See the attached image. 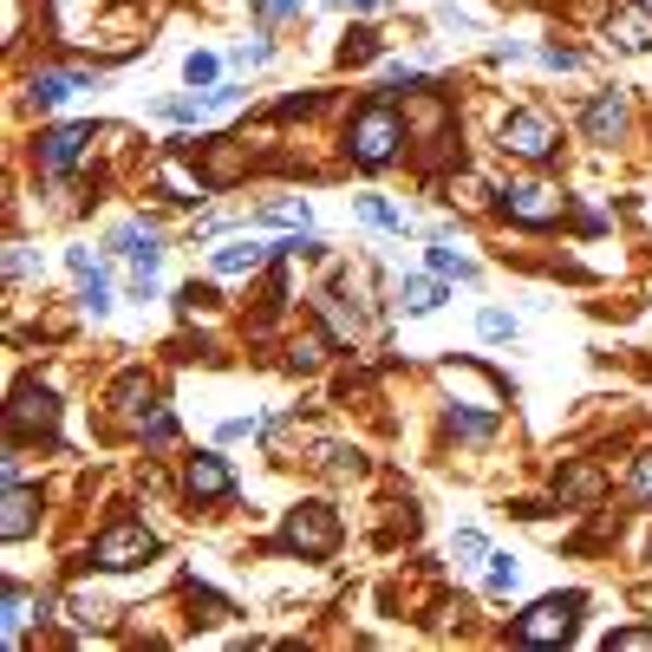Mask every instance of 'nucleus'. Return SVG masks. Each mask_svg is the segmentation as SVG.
<instances>
[{
	"mask_svg": "<svg viewBox=\"0 0 652 652\" xmlns=\"http://www.w3.org/2000/svg\"><path fill=\"white\" fill-rule=\"evenodd\" d=\"M451 431H457V438H490L496 425H490V411H457V418H451Z\"/></svg>",
	"mask_w": 652,
	"mask_h": 652,
	"instance_id": "23",
	"label": "nucleus"
},
{
	"mask_svg": "<svg viewBox=\"0 0 652 652\" xmlns=\"http://www.w3.org/2000/svg\"><path fill=\"white\" fill-rule=\"evenodd\" d=\"M261 255L268 248H216V274H248V268H261Z\"/></svg>",
	"mask_w": 652,
	"mask_h": 652,
	"instance_id": "18",
	"label": "nucleus"
},
{
	"mask_svg": "<svg viewBox=\"0 0 652 652\" xmlns=\"http://www.w3.org/2000/svg\"><path fill=\"white\" fill-rule=\"evenodd\" d=\"M516 588V562L509 555H490V594H509Z\"/></svg>",
	"mask_w": 652,
	"mask_h": 652,
	"instance_id": "26",
	"label": "nucleus"
},
{
	"mask_svg": "<svg viewBox=\"0 0 652 652\" xmlns=\"http://www.w3.org/2000/svg\"><path fill=\"white\" fill-rule=\"evenodd\" d=\"M281 542H287V549H300V555H333V542H340V522H333V509H320V503H300V509L281 522Z\"/></svg>",
	"mask_w": 652,
	"mask_h": 652,
	"instance_id": "4",
	"label": "nucleus"
},
{
	"mask_svg": "<svg viewBox=\"0 0 652 652\" xmlns=\"http://www.w3.org/2000/svg\"><path fill=\"white\" fill-rule=\"evenodd\" d=\"M261 7V20H281V13H294V0H255Z\"/></svg>",
	"mask_w": 652,
	"mask_h": 652,
	"instance_id": "38",
	"label": "nucleus"
},
{
	"mask_svg": "<svg viewBox=\"0 0 652 652\" xmlns=\"http://www.w3.org/2000/svg\"><path fill=\"white\" fill-rule=\"evenodd\" d=\"M85 144H91V124H52V131L39 137V163H46L52 176H65V170L85 157Z\"/></svg>",
	"mask_w": 652,
	"mask_h": 652,
	"instance_id": "7",
	"label": "nucleus"
},
{
	"mask_svg": "<svg viewBox=\"0 0 652 652\" xmlns=\"http://www.w3.org/2000/svg\"><path fill=\"white\" fill-rule=\"evenodd\" d=\"M26 627H33V594L13 581V588H7V647H20V640H26Z\"/></svg>",
	"mask_w": 652,
	"mask_h": 652,
	"instance_id": "15",
	"label": "nucleus"
},
{
	"mask_svg": "<svg viewBox=\"0 0 652 652\" xmlns=\"http://www.w3.org/2000/svg\"><path fill=\"white\" fill-rule=\"evenodd\" d=\"M98 72H39L33 78V104H65L72 91H91Z\"/></svg>",
	"mask_w": 652,
	"mask_h": 652,
	"instance_id": "10",
	"label": "nucleus"
},
{
	"mask_svg": "<svg viewBox=\"0 0 652 652\" xmlns=\"http://www.w3.org/2000/svg\"><path fill=\"white\" fill-rule=\"evenodd\" d=\"M235 65H268V39H242V46H235Z\"/></svg>",
	"mask_w": 652,
	"mask_h": 652,
	"instance_id": "33",
	"label": "nucleus"
},
{
	"mask_svg": "<svg viewBox=\"0 0 652 652\" xmlns=\"http://www.w3.org/2000/svg\"><path fill=\"white\" fill-rule=\"evenodd\" d=\"M346 59L366 65V59H372V33H353V39H346Z\"/></svg>",
	"mask_w": 652,
	"mask_h": 652,
	"instance_id": "36",
	"label": "nucleus"
},
{
	"mask_svg": "<svg viewBox=\"0 0 652 652\" xmlns=\"http://www.w3.org/2000/svg\"><path fill=\"white\" fill-rule=\"evenodd\" d=\"M620 124H627V98H620V91H607V98H594V104H588V137H601V144H607Z\"/></svg>",
	"mask_w": 652,
	"mask_h": 652,
	"instance_id": "13",
	"label": "nucleus"
},
{
	"mask_svg": "<svg viewBox=\"0 0 652 652\" xmlns=\"http://www.w3.org/2000/svg\"><path fill=\"white\" fill-rule=\"evenodd\" d=\"M52 425H59L52 392H46V385H20V392H13V405H7V431H13V438H26V431H52Z\"/></svg>",
	"mask_w": 652,
	"mask_h": 652,
	"instance_id": "6",
	"label": "nucleus"
},
{
	"mask_svg": "<svg viewBox=\"0 0 652 652\" xmlns=\"http://www.w3.org/2000/svg\"><path fill=\"white\" fill-rule=\"evenodd\" d=\"M33 509H39V496H33V490H26L20 477H7V516H0V536H7V542L33 536V522H39Z\"/></svg>",
	"mask_w": 652,
	"mask_h": 652,
	"instance_id": "9",
	"label": "nucleus"
},
{
	"mask_svg": "<svg viewBox=\"0 0 652 652\" xmlns=\"http://www.w3.org/2000/svg\"><path fill=\"white\" fill-rule=\"evenodd\" d=\"M640 7H647V13H652V0H640Z\"/></svg>",
	"mask_w": 652,
	"mask_h": 652,
	"instance_id": "40",
	"label": "nucleus"
},
{
	"mask_svg": "<svg viewBox=\"0 0 652 652\" xmlns=\"http://www.w3.org/2000/svg\"><path fill=\"white\" fill-rule=\"evenodd\" d=\"M633 496H640V503H652V451L633 464Z\"/></svg>",
	"mask_w": 652,
	"mask_h": 652,
	"instance_id": "34",
	"label": "nucleus"
},
{
	"mask_svg": "<svg viewBox=\"0 0 652 652\" xmlns=\"http://www.w3.org/2000/svg\"><path fill=\"white\" fill-rule=\"evenodd\" d=\"M359 216H366V222H379V229H405V216H398V209H385V202H372V196L359 202Z\"/></svg>",
	"mask_w": 652,
	"mask_h": 652,
	"instance_id": "28",
	"label": "nucleus"
},
{
	"mask_svg": "<svg viewBox=\"0 0 652 652\" xmlns=\"http://www.w3.org/2000/svg\"><path fill=\"white\" fill-rule=\"evenodd\" d=\"M320 359H327V340H320V333L294 340V366H320Z\"/></svg>",
	"mask_w": 652,
	"mask_h": 652,
	"instance_id": "29",
	"label": "nucleus"
},
{
	"mask_svg": "<svg viewBox=\"0 0 652 652\" xmlns=\"http://www.w3.org/2000/svg\"><path fill=\"white\" fill-rule=\"evenodd\" d=\"M601 490V470H575L568 483H562V496H594Z\"/></svg>",
	"mask_w": 652,
	"mask_h": 652,
	"instance_id": "32",
	"label": "nucleus"
},
{
	"mask_svg": "<svg viewBox=\"0 0 652 652\" xmlns=\"http://www.w3.org/2000/svg\"><path fill=\"white\" fill-rule=\"evenodd\" d=\"M78 300H85V313L98 320V313H111V287H104V274H85L78 281Z\"/></svg>",
	"mask_w": 652,
	"mask_h": 652,
	"instance_id": "19",
	"label": "nucleus"
},
{
	"mask_svg": "<svg viewBox=\"0 0 652 652\" xmlns=\"http://www.w3.org/2000/svg\"><path fill=\"white\" fill-rule=\"evenodd\" d=\"M503 150L542 163V157L555 150V124H549L542 111H509V118H503Z\"/></svg>",
	"mask_w": 652,
	"mask_h": 652,
	"instance_id": "5",
	"label": "nucleus"
},
{
	"mask_svg": "<svg viewBox=\"0 0 652 652\" xmlns=\"http://www.w3.org/2000/svg\"><path fill=\"white\" fill-rule=\"evenodd\" d=\"M216 72H222L216 52H189V59H183V78H189V85H216Z\"/></svg>",
	"mask_w": 652,
	"mask_h": 652,
	"instance_id": "21",
	"label": "nucleus"
},
{
	"mask_svg": "<svg viewBox=\"0 0 652 652\" xmlns=\"http://www.w3.org/2000/svg\"><path fill=\"white\" fill-rule=\"evenodd\" d=\"M157 176H163V189H176V202H202V176H189V170H183L176 157H170V163H163Z\"/></svg>",
	"mask_w": 652,
	"mask_h": 652,
	"instance_id": "16",
	"label": "nucleus"
},
{
	"mask_svg": "<svg viewBox=\"0 0 652 652\" xmlns=\"http://www.w3.org/2000/svg\"><path fill=\"white\" fill-rule=\"evenodd\" d=\"M503 202H509V216H516V222H529V229H549V222L562 216V196H555L549 183H509V196H503Z\"/></svg>",
	"mask_w": 652,
	"mask_h": 652,
	"instance_id": "8",
	"label": "nucleus"
},
{
	"mask_svg": "<svg viewBox=\"0 0 652 652\" xmlns=\"http://www.w3.org/2000/svg\"><path fill=\"white\" fill-rule=\"evenodd\" d=\"M477 333H483V340H509V333H516V320H509L503 307H483V320H477Z\"/></svg>",
	"mask_w": 652,
	"mask_h": 652,
	"instance_id": "22",
	"label": "nucleus"
},
{
	"mask_svg": "<svg viewBox=\"0 0 652 652\" xmlns=\"http://www.w3.org/2000/svg\"><path fill=\"white\" fill-rule=\"evenodd\" d=\"M431 268H438L444 281H477V261H464L451 242H438V248H431Z\"/></svg>",
	"mask_w": 652,
	"mask_h": 652,
	"instance_id": "17",
	"label": "nucleus"
},
{
	"mask_svg": "<svg viewBox=\"0 0 652 652\" xmlns=\"http://www.w3.org/2000/svg\"><path fill=\"white\" fill-rule=\"evenodd\" d=\"M170 438H176V418H170V411H150V418H144V444H170Z\"/></svg>",
	"mask_w": 652,
	"mask_h": 652,
	"instance_id": "25",
	"label": "nucleus"
},
{
	"mask_svg": "<svg viewBox=\"0 0 652 652\" xmlns=\"http://www.w3.org/2000/svg\"><path fill=\"white\" fill-rule=\"evenodd\" d=\"M229 490H235V477H229L222 457H196V464H189V496H196V503H216V496H229Z\"/></svg>",
	"mask_w": 652,
	"mask_h": 652,
	"instance_id": "11",
	"label": "nucleus"
},
{
	"mask_svg": "<svg viewBox=\"0 0 652 652\" xmlns=\"http://www.w3.org/2000/svg\"><path fill=\"white\" fill-rule=\"evenodd\" d=\"M65 268H72V274H78V281H85V274H104V268H98V255H91V248H65Z\"/></svg>",
	"mask_w": 652,
	"mask_h": 652,
	"instance_id": "31",
	"label": "nucleus"
},
{
	"mask_svg": "<svg viewBox=\"0 0 652 652\" xmlns=\"http://www.w3.org/2000/svg\"><path fill=\"white\" fill-rule=\"evenodd\" d=\"M346 7H359V13H366V7H379V0H346Z\"/></svg>",
	"mask_w": 652,
	"mask_h": 652,
	"instance_id": "39",
	"label": "nucleus"
},
{
	"mask_svg": "<svg viewBox=\"0 0 652 652\" xmlns=\"http://www.w3.org/2000/svg\"><path fill=\"white\" fill-rule=\"evenodd\" d=\"M398 307H405V313H438V307H444V281H438V274H411L405 294H398Z\"/></svg>",
	"mask_w": 652,
	"mask_h": 652,
	"instance_id": "14",
	"label": "nucleus"
},
{
	"mask_svg": "<svg viewBox=\"0 0 652 652\" xmlns=\"http://www.w3.org/2000/svg\"><path fill=\"white\" fill-rule=\"evenodd\" d=\"M157 111H163V118H183V124H189V118H202L209 104H202V98H163Z\"/></svg>",
	"mask_w": 652,
	"mask_h": 652,
	"instance_id": "27",
	"label": "nucleus"
},
{
	"mask_svg": "<svg viewBox=\"0 0 652 652\" xmlns=\"http://www.w3.org/2000/svg\"><path fill=\"white\" fill-rule=\"evenodd\" d=\"M451 555H464V562H477V555H483V536H477V529H464V536L451 542Z\"/></svg>",
	"mask_w": 652,
	"mask_h": 652,
	"instance_id": "35",
	"label": "nucleus"
},
{
	"mask_svg": "<svg viewBox=\"0 0 652 652\" xmlns=\"http://www.w3.org/2000/svg\"><path fill=\"white\" fill-rule=\"evenodd\" d=\"M542 65H555V72H575V65H581V52H575V46H542Z\"/></svg>",
	"mask_w": 652,
	"mask_h": 652,
	"instance_id": "30",
	"label": "nucleus"
},
{
	"mask_svg": "<svg viewBox=\"0 0 652 652\" xmlns=\"http://www.w3.org/2000/svg\"><path fill=\"white\" fill-rule=\"evenodd\" d=\"M144 405H150V379H137V372H131V379L118 385V411H131V418H137Z\"/></svg>",
	"mask_w": 652,
	"mask_h": 652,
	"instance_id": "20",
	"label": "nucleus"
},
{
	"mask_svg": "<svg viewBox=\"0 0 652 652\" xmlns=\"http://www.w3.org/2000/svg\"><path fill=\"white\" fill-rule=\"evenodd\" d=\"M7 274H13V281H26V274H33V255H26V248H13V255H7Z\"/></svg>",
	"mask_w": 652,
	"mask_h": 652,
	"instance_id": "37",
	"label": "nucleus"
},
{
	"mask_svg": "<svg viewBox=\"0 0 652 652\" xmlns=\"http://www.w3.org/2000/svg\"><path fill=\"white\" fill-rule=\"evenodd\" d=\"M575 620H581V594H549V601H536V607L516 620V640H522V647H555V640L575 633Z\"/></svg>",
	"mask_w": 652,
	"mask_h": 652,
	"instance_id": "2",
	"label": "nucleus"
},
{
	"mask_svg": "<svg viewBox=\"0 0 652 652\" xmlns=\"http://www.w3.org/2000/svg\"><path fill=\"white\" fill-rule=\"evenodd\" d=\"M607 652H652L647 627H627V633H607Z\"/></svg>",
	"mask_w": 652,
	"mask_h": 652,
	"instance_id": "24",
	"label": "nucleus"
},
{
	"mask_svg": "<svg viewBox=\"0 0 652 652\" xmlns=\"http://www.w3.org/2000/svg\"><path fill=\"white\" fill-rule=\"evenodd\" d=\"M150 555H157V536H150L144 522H118V529H104L98 549H91V562L111 568V575H131V568H144Z\"/></svg>",
	"mask_w": 652,
	"mask_h": 652,
	"instance_id": "3",
	"label": "nucleus"
},
{
	"mask_svg": "<svg viewBox=\"0 0 652 652\" xmlns=\"http://www.w3.org/2000/svg\"><path fill=\"white\" fill-rule=\"evenodd\" d=\"M607 39L620 46V52H647L652 46V13L640 7V13H614L607 20Z\"/></svg>",
	"mask_w": 652,
	"mask_h": 652,
	"instance_id": "12",
	"label": "nucleus"
},
{
	"mask_svg": "<svg viewBox=\"0 0 652 652\" xmlns=\"http://www.w3.org/2000/svg\"><path fill=\"white\" fill-rule=\"evenodd\" d=\"M346 144H353V163L379 170V163H392V150L405 144V124H398V111H392V104H366V111L353 118Z\"/></svg>",
	"mask_w": 652,
	"mask_h": 652,
	"instance_id": "1",
	"label": "nucleus"
}]
</instances>
